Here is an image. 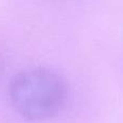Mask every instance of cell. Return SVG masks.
Segmentation results:
<instances>
[{
  "mask_svg": "<svg viewBox=\"0 0 123 123\" xmlns=\"http://www.w3.org/2000/svg\"><path fill=\"white\" fill-rule=\"evenodd\" d=\"M62 79L48 68L32 67L15 74L9 96L17 113L28 121H45L61 111L65 100Z\"/></svg>",
  "mask_w": 123,
  "mask_h": 123,
  "instance_id": "6da1fadb",
  "label": "cell"
},
{
  "mask_svg": "<svg viewBox=\"0 0 123 123\" xmlns=\"http://www.w3.org/2000/svg\"><path fill=\"white\" fill-rule=\"evenodd\" d=\"M0 74H1V62H0Z\"/></svg>",
  "mask_w": 123,
  "mask_h": 123,
  "instance_id": "7a4b0ae2",
  "label": "cell"
}]
</instances>
